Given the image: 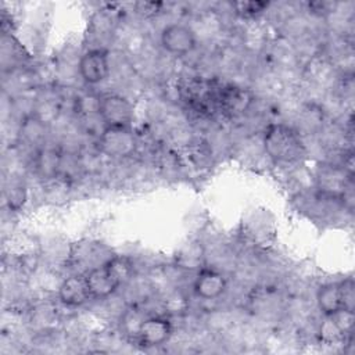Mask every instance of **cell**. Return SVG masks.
Here are the masks:
<instances>
[{
	"mask_svg": "<svg viewBox=\"0 0 355 355\" xmlns=\"http://www.w3.org/2000/svg\"><path fill=\"white\" fill-rule=\"evenodd\" d=\"M266 154L277 162H294L304 154L302 141L293 128L284 123H272L263 135Z\"/></svg>",
	"mask_w": 355,
	"mask_h": 355,
	"instance_id": "1",
	"label": "cell"
},
{
	"mask_svg": "<svg viewBox=\"0 0 355 355\" xmlns=\"http://www.w3.org/2000/svg\"><path fill=\"white\" fill-rule=\"evenodd\" d=\"M137 140L130 126H104L98 137V148L111 158H126L133 155Z\"/></svg>",
	"mask_w": 355,
	"mask_h": 355,
	"instance_id": "2",
	"label": "cell"
},
{
	"mask_svg": "<svg viewBox=\"0 0 355 355\" xmlns=\"http://www.w3.org/2000/svg\"><path fill=\"white\" fill-rule=\"evenodd\" d=\"M98 116L104 126H130L133 105L119 94H105L98 98Z\"/></svg>",
	"mask_w": 355,
	"mask_h": 355,
	"instance_id": "3",
	"label": "cell"
},
{
	"mask_svg": "<svg viewBox=\"0 0 355 355\" xmlns=\"http://www.w3.org/2000/svg\"><path fill=\"white\" fill-rule=\"evenodd\" d=\"M161 44L171 54L184 55L196 49L197 37L190 26L183 24H171L161 32Z\"/></svg>",
	"mask_w": 355,
	"mask_h": 355,
	"instance_id": "4",
	"label": "cell"
},
{
	"mask_svg": "<svg viewBox=\"0 0 355 355\" xmlns=\"http://www.w3.org/2000/svg\"><path fill=\"white\" fill-rule=\"evenodd\" d=\"M79 73L87 85L103 82L110 73L108 54L103 49H92L86 51L78 64Z\"/></svg>",
	"mask_w": 355,
	"mask_h": 355,
	"instance_id": "5",
	"label": "cell"
},
{
	"mask_svg": "<svg viewBox=\"0 0 355 355\" xmlns=\"http://www.w3.org/2000/svg\"><path fill=\"white\" fill-rule=\"evenodd\" d=\"M254 94L239 85H226L218 94L220 110L230 116H240L245 114L252 105Z\"/></svg>",
	"mask_w": 355,
	"mask_h": 355,
	"instance_id": "6",
	"label": "cell"
},
{
	"mask_svg": "<svg viewBox=\"0 0 355 355\" xmlns=\"http://www.w3.org/2000/svg\"><path fill=\"white\" fill-rule=\"evenodd\" d=\"M172 334V323L162 316H151L143 319L136 331L137 340L144 347H157L169 340Z\"/></svg>",
	"mask_w": 355,
	"mask_h": 355,
	"instance_id": "7",
	"label": "cell"
},
{
	"mask_svg": "<svg viewBox=\"0 0 355 355\" xmlns=\"http://www.w3.org/2000/svg\"><path fill=\"white\" fill-rule=\"evenodd\" d=\"M85 279L92 298H108L119 288L118 282L105 263L87 270L85 273Z\"/></svg>",
	"mask_w": 355,
	"mask_h": 355,
	"instance_id": "8",
	"label": "cell"
},
{
	"mask_svg": "<svg viewBox=\"0 0 355 355\" xmlns=\"http://www.w3.org/2000/svg\"><path fill=\"white\" fill-rule=\"evenodd\" d=\"M226 286H227L226 277L220 272L215 269L202 268L200 269V272L194 279L193 288L200 298L215 300L225 293Z\"/></svg>",
	"mask_w": 355,
	"mask_h": 355,
	"instance_id": "9",
	"label": "cell"
},
{
	"mask_svg": "<svg viewBox=\"0 0 355 355\" xmlns=\"http://www.w3.org/2000/svg\"><path fill=\"white\" fill-rule=\"evenodd\" d=\"M58 297L68 306H78L92 298L85 275H72L64 279L58 287Z\"/></svg>",
	"mask_w": 355,
	"mask_h": 355,
	"instance_id": "10",
	"label": "cell"
},
{
	"mask_svg": "<svg viewBox=\"0 0 355 355\" xmlns=\"http://www.w3.org/2000/svg\"><path fill=\"white\" fill-rule=\"evenodd\" d=\"M319 309L326 315L331 316L338 311L344 309V294L341 283H327L322 286L316 295Z\"/></svg>",
	"mask_w": 355,
	"mask_h": 355,
	"instance_id": "11",
	"label": "cell"
},
{
	"mask_svg": "<svg viewBox=\"0 0 355 355\" xmlns=\"http://www.w3.org/2000/svg\"><path fill=\"white\" fill-rule=\"evenodd\" d=\"M320 190L330 196H344L347 193L348 183L344 178V171L338 168H327L319 175Z\"/></svg>",
	"mask_w": 355,
	"mask_h": 355,
	"instance_id": "12",
	"label": "cell"
},
{
	"mask_svg": "<svg viewBox=\"0 0 355 355\" xmlns=\"http://www.w3.org/2000/svg\"><path fill=\"white\" fill-rule=\"evenodd\" d=\"M202 259H204V250H202V245L197 241L184 244L176 254L178 266L189 270L200 269Z\"/></svg>",
	"mask_w": 355,
	"mask_h": 355,
	"instance_id": "13",
	"label": "cell"
},
{
	"mask_svg": "<svg viewBox=\"0 0 355 355\" xmlns=\"http://www.w3.org/2000/svg\"><path fill=\"white\" fill-rule=\"evenodd\" d=\"M105 265L112 273V276L115 277V280L118 282L119 287L126 286L133 279L135 266L130 258L122 257V255H114L105 262Z\"/></svg>",
	"mask_w": 355,
	"mask_h": 355,
	"instance_id": "14",
	"label": "cell"
},
{
	"mask_svg": "<svg viewBox=\"0 0 355 355\" xmlns=\"http://www.w3.org/2000/svg\"><path fill=\"white\" fill-rule=\"evenodd\" d=\"M60 162H61V154L54 150H50V148L42 150L36 159L37 171L47 178L58 175Z\"/></svg>",
	"mask_w": 355,
	"mask_h": 355,
	"instance_id": "15",
	"label": "cell"
},
{
	"mask_svg": "<svg viewBox=\"0 0 355 355\" xmlns=\"http://www.w3.org/2000/svg\"><path fill=\"white\" fill-rule=\"evenodd\" d=\"M268 1H237L233 4L236 12L241 17H255L268 8Z\"/></svg>",
	"mask_w": 355,
	"mask_h": 355,
	"instance_id": "16",
	"label": "cell"
},
{
	"mask_svg": "<svg viewBox=\"0 0 355 355\" xmlns=\"http://www.w3.org/2000/svg\"><path fill=\"white\" fill-rule=\"evenodd\" d=\"M26 197L25 187L22 184H12L10 191L7 193V201L10 204V208H18L24 204Z\"/></svg>",
	"mask_w": 355,
	"mask_h": 355,
	"instance_id": "17",
	"label": "cell"
}]
</instances>
